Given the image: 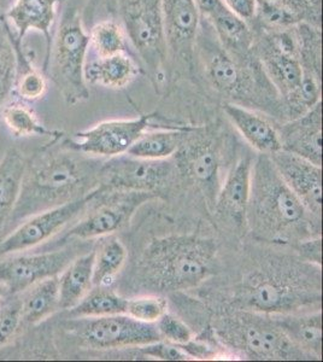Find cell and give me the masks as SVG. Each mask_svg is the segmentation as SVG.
Instances as JSON below:
<instances>
[{
	"label": "cell",
	"instance_id": "obj_1",
	"mask_svg": "<svg viewBox=\"0 0 323 362\" xmlns=\"http://www.w3.org/2000/svg\"><path fill=\"white\" fill-rule=\"evenodd\" d=\"M246 225L259 239L295 245L321 232V220L303 206L263 153L254 158Z\"/></svg>",
	"mask_w": 323,
	"mask_h": 362
},
{
	"label": "cell",
	"instance_id": "obj_2",
	"mask_svg": "<svg viewBox=\"0 0 323 362\" xmlns=\"http://www.w3.org/2000/svg\"><path fill=\"white\" fill-rule=\"evenodd\" d=\"M196 75L203 78L225 102L254 107L276 119L285 117L281 98L262 66L254 57L239 61L217 40L213 27L201 18L196 42Z\"/></svg>",
	"mask_w": 323,
	"mask_h": 362
},
{
	"label": "cell",
	"instance_id": "obj_3",
	"mask_svg": "<svg viewBox=\"0 0 323 362\" xmlns=\"http://www.w3.org/2000/svg\"><path fill=\"white\" fill-rule=\"evenodd\" d=\"M249 273L234 296L240 309L266 314L299 313L322 298L321 267L298 259H269Z\"/></svg>",
	"mask_w": 323,
	"mask_h": 362
},
{
	"label": "cell",
	"instance_id": "obj_4",
	"mask_svg": "<svg viewBox=\"0 0 323 362\" xmlns=\"http://www.w3.org/2000/svg\"><path fill=\"white\" fill-rule=\"evenodd\" d=\"M216 244L196 235L153 239L145 247L134 269V281L152 293L196 288L211 273Z\"/></svg>",
	"mask_w": 323,
	"mask_h": 362
},
{
	"label": "cell",
	"instance_id": "obj_5",
	"mask_svg": "<svg viewBox=\"0 0 323 362\" xmlns=\"http://www.w3.org/2000/svg\"><path fill=\"white\" fill-rule=\"evenodd\" d=\"M92 169L66 153H42L27 162L20 197L8 227L90 194Z\"/></svg>",
	"mask_w": 323,
	"mask_h": 362
},
{
	"label": "cell",
	"instance_id": "obj_6",
	"mask_svg": "<svg viewBox=\"0 0 323 362\" xmlns=\"http://www.w3.org/2000/svg\"><path fill=\"white\" fill-rule=\"evenodd\" d=\"M56 37L52 39L44 69L68 104L90 98L85 80V64L90 49V34L83 27L82 0H64Z\"/></svg>",
	"mask_w": 323,
	"mask_h": 362
},
{
	"label": "cell",
	"instance_id": "obj_7",
	"mask_svg": "<svg viewBox=\"0 0 323 362\" xmlns=\"http://www.w3.org/2000/svg\"><path fill=\"white\" fill-rule=\"evenodd\" d=\"M215 329L223 343L252 360H310L276 325L271 314L237 309L222 315Z\"/></svg>",
	"mask_w": 323,
	"mask_h": 362
},
{
	"label": "cell",
	"instance_id": "obj_8",
	"mask_svg": "<svg viewBox=\"0 0 323 362\" xmlns=\"http://www.w3.org/2000/svg\"><path fill=\"white\" fill-rule=\"evenodd\" d=\"M121 25L155 88L168 83L162 0H111Z\"/></svg>",
	"mask_w": 323,
	"mask_h": 362
},
{
	"label": "cell",
	"instance_id": "obj_9",
	"mask_svg": "<svg viewBox=\"0 0 323 362\" xmlns=\"http://www.w3.org/2000/svg\"><path fill=\"white\" fill-rule=\"evenodd\" d=\"M168 81L196 75V42L201 17L193 0H162Z\"/></svg>",
	"mask_w": 323,
	"mask_h": 362
},
{
	"label": "cell",
	"instance_id": "obj_10",
	"mask_svg": "<svg viewBox=\"0 0 323 362\" xmlns=\"http://www.w3.org/2000/svg\"><path fill=\"white\" fill-rule=\"evenodd\" d=\"M66 329L81 346L90 349L139 348L162 341L155 324L143 322L127 314L107 317H73Z\"/></svg>",
	"mask_w": 323,
	"mask_h": 362
},
{
	"label": "cell",
	"instance_id": "obj_11",
	"mask_svg": "<svg viewBox=\"0 0 323 362\" xmlns=\"http://www.w3.org/2000/svg\"><path fill=\"white\" fill-rule=\"evenodd\" d=\"M251 28L254 54L283 100L298 87L303 76L295 27L283 30Z\"/></svg>",
	"mask_w": 323,
	"mask_h": 362
},
{
	"label": "cell",
	"instance_id": "obj_12",
	"mask_svg": "<svg viewBox=\"0 0 323 362\" xmlns=\"http://www.w3.org/2000/svg\"><path fill=\"white\" fill-rule=\"evenodd\" d=\"M102 186L74 201L54 206L25 218L0 239V256L13 255L45 243L78 218L87 206L102 194Z\"/></svg>",
	"mask_w": 323,
	"mask_h": 362
},
{
	"label": "cell",
	"instance_id": "obj_13",
	"mask_svg": "<svg viewBox=\"0 0 323 362\" xmlns=\"http://www.w3.org/2000/svg\"><path fill=\"white\" fill-rule=\"evenodd\" d=\"M155 197L153 192L117 189L71 227L66 237L87 240L112 235L131 221L140 206Z\"/></svg>",
	"mask_w": 323,
	"mask_h": 362
},
{
	"label": "cell",
	"instance_id": "obj_14",
	"mask_svg": "<svg viewBox=\"0 0 323 362\" xmlns=\"http://www.w3.org/2000/svg\"><path fill=\"white\" fill-rule=\"evenodd\" d=\"M155 114L138 119L104 121L95 127L75 134L69 148L92 156L114 157L127 153L128 148L143 136Z\"/></svg>",
	"mask_w": 323,
	"mask_h": 362
},
{
	"label": "cell",
	"instance_id": "obj_15",
	"mask_svg": "<svg viewBox=\"0 0 323 362\" xmlns=\"http://www.w3.org/2000/svg\"><path fill=\"white\" fill-rule=\"evenodd\" d=\"M172 165L167 160H145L133 156H114L100 169L105 191L131 189L155 194L172 177Z\"/></svg>",
	"mask_w": 323,
	"mask_h": 362
},
{
	"label": "cell",
	"instance_id": "obj_16",
	"mask_svg": "<svg viewBox=\"0 0 323 362\" xmlns=\"http://www.w3.org/2000/svg\"><path fill=\"white\" fill-rule=\"evenodd\" d=\"M78 255L76 249L68 247L40 254L16 255L0 261V284L6 291L17 295L37 281L59 276Z\"/></svg>",
	"mask_w": 323,
	"mask_h": 362
},
{
	"label": "cell",
	"instance_id": "obj_17",
	"mask_svg": "<svg viewBox=\"0 0 323 362\" xmlns=\"http://www.w3.org/2000/svg\"><path fill=\"white\" fill-rule=\"evenodd\" d=\"M275 168L311 214L322 216V167L303 157L280 150L269 155Z\"/></svg>",
	"mask_w": 323,
	"mask_h": 362
},
{
	"label": "cell",
	"instance_id": "obj_18",
	"mask_svg": "<svg viewBox=\"0 0 323 362\" xmlns=\"http://www.w3.org/2000/svg\"><path fill=\"white\" fill-rule=\"evenodd\" d=\"M252 165L254 157L251 155L237 160L215 198L216 214L237 230L247 228L246 213L251 192Z\"/></svg>",
	"mask_w": 323,
	"mask_h": 362
},
{
	"label": "cell",
	"instance_id": "obj_19",
	"mask_svg": "<svg viewBox=\"0 0 323 362\" xmlns=\"http://www.w3.org/2000/svg\"><path fill=\"white\" fill-rule=\"evenodd\" d=\"M191 129L189 127L184 131L175 155H180L181 168L204 186L206 191L213 192L220 165L216 140L205 129L194 128L196 136L191 134Z\"/></svg>",
	"mask_w": 323,
	"mask_h": 362
},
{
	"label": "cell",
	"instance_id": "obj_20",
	"mask_svg": "<svg viewBox=\"0 0 323 362\" xmlns=\"http://www.w3.org/2000/svg\"><path fill=\"white\" fill-rule=\"evenodd\" d=\"M283 150L322 167V102L278 128Z\"/></svg>",
	"mask_w": 323,
	"mask_h": 362
},
{
	"label": "cell",
	"instance_id": "obj_21",
	"mask_svg": "<svg viewBox=\"0 0 323 362\" xmlns=\"http://www.w3.org/2000/svg\"><path fill=\"white\" fill-rule=\"evenodd\" d=\"M63 0H15L4 15L5 21L16 29V39L22 42L29 30H37L45 37L46 58H49L52 33L51 29L57 16V6Z\"/></svg>",
	"mask_w": 323,
	"mask_h": 362
},
{
	"label": "cell",
	"instance_id": "obj_22",
	"mask_svg": "<svg viewBox=\"0 0 323 362\" xmlns=\"http://www.w3.org/2000/svg\"><path fill=\"white\" fill-rule=\"evenodd\" d=\"M223 112L237 132L258 153L269 156L283 150L278 127L264 116L259 115L252 109L229 102L223 104Z\"/></svg>",
	"mask_w": 323,
	"mask_h": 362
},
{
	"label": "cell",
	"instance_id": "obj_23",
	"mask_svg": "<svg viewBox=\"0 0 323 362\" xmlns=\"http://www.w3.org/2000/svg\"><path fill=\"white\" fill-rule=\"evenodd\" d=\"M140 73L141 68L128 51L86 61L83 71L87 85L114 90L128 86Z\"/></svg>",
	"mask_w": 323,
	"mask_h": 362
},
{
	"label": "cell",
	"instance_id": "obj_24",
	"mask_svg": "<svg viewBox=\"0 0 323 362\" xmlns=\"http://www.w3.org/2000/svg\"><path fill=\"white\" fill-rule=\"evenodd\" d=\"M276 325L297 348L311 358L322 360V312L271 314Z\"/></svg>",
	"mask_w": 323,
	"mask_h": 362
},
{
	"label": "cell",
	"instance_id": "obj_25",
	"mask_svg": "<svg viewBox=\"0 0 323 362\" xmlns=\"http://www.w3.org/2000/svg\"><path fill=\"white\" fill-rule=\"evenodd\" d=\"M206 21L213 27L220 45L230 56L239 61L254 57V35L249 23L234 15L225 6Z\"/></svg>",
	"mask_w": 323,
	"mask_h": 362
},
{
	"label": "cell",
	"instance_id": "obj_26",
	"mask_svg": "<svg viewBox=\"0 0 323 362\" xmlns=\"http://www.w3.org/2000/svg\"><path fill=\"white\" fill-rule=\"evenodd\" d=\"M95 251L76 256L58 276L59 309L69 310L93 288Z\"/></svg>",
	"mask_w": 323,
	"mask_h": 362
},
{
	"label": "cell",
	"instance_id": "obj_27",
	"mask_svg": "<svg viewBox=\"0 0 323 362\" xmlns=\"http://www.w3.org/2000/svg\"><path fill=\"white\" fill-rule=\"evenodd\" d=\"M27 162L16 148L8 150L0 160V239L20 197Z\"/></svg>",
	"mask_w": 323,
	"mask_h": 362
},
{
	"label": "cell",
	"instance_id": "obj_28",
	"mask_svg": "<svg viewBox=\"0 0 323 362\" xmlns=\"http://www.w3.org/2000/svg\"><path fill=\"white\" fill-rule=\"evenodd\" d=\"M20 293V315L27 325H37L59 310L58 276L37 281Z\"/></svg>",
	"mask_w": 323,
	"mask_h": 362
},
{
	"label": "cell",
	"instance_id": "obj_29",
	"mask_svg": "<svg viewBox=\"0 0 323 362\" xmlns=\"http://www.w3.org/2000/svg\"><path fill=\"white\" fill-rule=\"evenodd\" d=\"M127 298L114 290L98 285L93 286L78 305L69 309L71 317H95L126 314Z\"/></svg>",
	"mask_w": 323,
	"mask_h": 362
},
{
	"label": "cell",
	"instance_id": "obj_30",
	"mask_svg": "<svg viewBox=\"0 0 323 362\" xmlns=\"http://www.w3.org/2000/svg\"><path fill=\"white\" fill-rule=\"evenodd\" d=\"M187 128L189 127L177 128L176 131L143 133L128 148L127 155L145 160H167L175 155Z\"/></svg>",
	"mask_w": 323,
	"mask_h": 362
},
{
	"label": "cell",
	"instance_id": "obj_31",
	"mask_svg": "<svg viewBox=\"0 0 323 362\" xmlns=\"http://www.w3.org/2000/svg\"><path fill=\"white\" fill-rule=\"evenodd\" d=\"M126 259L127 249L122 242L116 237L105 239L95 250L93 286H107L109 281L121 271Z\"/></svg>",
	"mask_w": 323,
	"mask_h": 362
},
{
	"label": "cell",
	"instance_id": "obj_32",
	"mask_svg": "<svg viewBox=\"0 0 323 362\" xmlns=\"http://www.w3.org/2000/svg\"><path fill=\"white\" fill-rule=\"evenodd\" d=\"M0 116L10 132L16 136H59V133L47 129L41 124L35 112L25 104H5Z\"/></svg>",
	"mask_w": 323,
	"mask_h": 362
},
{
	"label": "cell",
	"instance_id": "obj_33",
	"mask_svg": "<svg viewBox=\"0 0 323 362\" xmlns=\"http://www.w3.org/2000/svg\"><path fill=\"white\" fill-rule=\"evenodd\" d=\"M13 46L16 49L17 70L15 88L20 98L34 102L45 95L47 83L40 70L34 68L29 58L22 51V42L13 37Z\"/></svg>",
	"mask_w": 323,
	"mask_h": 362
},
{
	"label": "cell",
	"instance_id": "obj_34",
	"mask_svg": "<svg viewBox=\"0 0 323 362\" xmlns=\"http://www.w3.org/2000/svg\"><path fill=\"white\" fill-rule=\"evenodd\" d=\"M90 49L95 57H107L127 51V34L121 22L104 20L90 29Z\"/></svg>",
	"mask_w": 323,
	"mask_h": 362
},
{
	"label": "cell",
	"instance_id": "obj_35",
	"mask_svg": "<svg viewBox=\"0 0 323 362\" xmlns=\"http://www.w3.org/2000/svg\"><path fill=\"white\" fill-rule=\"evenodd\" d=\"M17 57L8 22L0 20V112L15 87Z\"/></svg>",
	"mask_w": 323,
	"mask_h": 362
},
{
	"label": "cell",
	"instance_id": "obj_36",
	"mask_svg": "<svg viewBox=\"0 0 323 362\" xmlns=\"http://www.w3.org/2000/svg\"><path fill=\"white\" fill-rule=\"evenodd\" d=\"M168 302L163 296L153 295V296L134 297L127 298V307L126 314L134 317L136 320L143 322L155 324L164 313H167Z\"/></svg>",
	"mask_w": 323,
	"mask_h": 362
},
{
	"label": "cell",
	"instance_id": "obj_37",
	"mask_svg": "<svg viewBox=\"0 0 323 362\" xmlns=\"http://www.w3.org/2000/svg\"><path fill=\"white\" fill-rule=\"evenodd\" d=\"M155 324L162 341H169L177 346H184L189 341H192V329L174 314L164 313Z\"/></svg>",
	"mask_w": 323,
	"mask_h": 362
},
{
	"label": "cell",
	"instance_id": "obj_38",
	"mask_svg": "<svg viewBox=\"0 0 323 362\" xmlns=\"http://www.w3.org/2000/svg\"><path fill=\"white\" fill-rule=\"evenodd\" d=\"M22 325L20 300L16 297L0 308V348L11 341Z\"/></svg>",
	"mask_w": 323,
	"mask_h": 362
},
{
	"label": "cell",
	"instance_id": "obj_39",
	"mask_svg": "<svg viewBox=\"0 0 323 362\" xmlns=\"http://www.w3.org/2000/svg\"><path fill=\"white\" fill-rule=\"evenodd\" d=\"M139 349L140 353H143L145 356L163 361H186L191 358L180 346L165 341H153L146 346H139Z\"/></svg>",
	"mask_w": 323,
	"mask_h": 362
},
{
	"label": "cell",
	"instance_id": "obj_40",
	"mask_svg": "<svg viewBox=\"0 0 323 362\" xmlns=\"http://www.w3.org/2000/svg\"><path fill=\"white\" fill-rule=\"evenodd\" d=\"M295 247L300 259L321 267V264H322V238H321V235L304 239L302 242L295 244Z\"/></svg>",
	"mask_w": 323,
	"mask_h": 362
},
{
	"label": "cell",
	"instance_id": "obj_41",
	"mask_svg": "<svg viewBox=\"0 0 323 362\" xmlns=\"http://www.w3.org/2000/svg\"><path fill=\"white\" fill-rule=\"evenodd\" d=\"M222 3L229 11L247 23H251L254 20L257 0H222Z\"/></svg>",
	"mask_w": 323,
	"mask_h": 362
},
{
	"label": "cell",
	"instance_id": "obj_42",
	"mask_svg": "<svg viewBox=\"0 0 323 362\" xmlns=\"http://www.w3.org/2000/svg\"><path fill=\"white\" fill-rule=\"evenodd\" d=\"M193 1L196 4L201 18H204V20H209L222 8H225L222 0H193Z\"/></svg>",
	"mask_w": 323,
	"mask_h": 362
},
{
	"label": "cell",
	"instance_id": "obj_43",
	"mask_svg": "<svg viewBox=\"0 0 323 362\" xmlns=\"http://www.w3.org/2000/svg\"><path fill=\"white\" fill-rule=\"evenodd\" d=\"M5 291H6V288H5L3 285L0 284V300H1V297L4 296Z\"/></svg>",
	"mask_w": 323,
	"mask_h": 362
},
{
	"label": "cell",
	"instance_id": "obj_44",
	"mask_svg": "<svg viewBox=\"0 0 323 362\" xmlns=\"http://www.w3.org/2000/svg\"><path fill=\"white\" fill-rule=\"evenodd\" d=\"M315 1H317V3H322V0H315Z\"/></svg>",
	"mask_w": 323,
	"mask_h": 362
},
{
	"label": "cell",
	"instance_id": "obj_45",
	"mask_svg": "<svg viewBox=\"0 0 323 362\" xmlns=\"http://www.w3.org/2000/svg\"><path fill=\"white\" fill-rule=\"evenodd\" d=\"M107 1H109V3H110L111 0H107Z\"/></svg>",
	"mask_w": 323,
	"mask_h": 362
}]
</instances>
